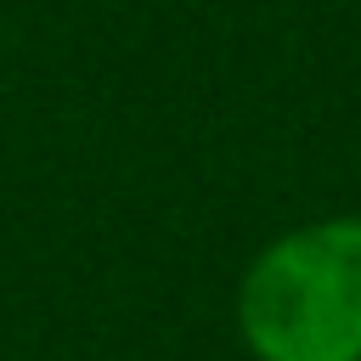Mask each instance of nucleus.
Instances as JSON below:
<instances>
[{"label":"nucleus","mask_w":361,"mask_h":361,"mask_svg":"<svg viewBox=\"0 0 361 361\" xmlns=\"http://www.w3.org/2000/svg\"><path fill=\"white\" fill-rule=\"evenodd\" d=\"M237 327L259 361H361V220H310L259 248Z\"/></svg>","instance_id":"nucleus-1"}]
</instances>
